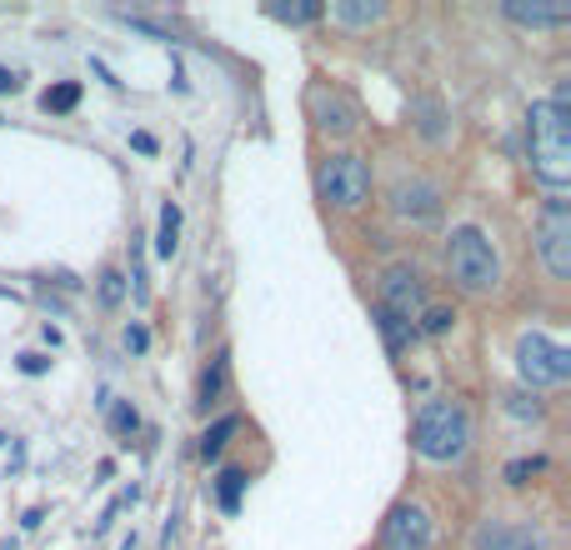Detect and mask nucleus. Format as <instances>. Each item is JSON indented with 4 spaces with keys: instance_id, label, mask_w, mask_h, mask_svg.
I'll return each instance as SVG.
<instances>
[{
    "instance_id": "nucleus-1",
    "label": "nucleus",
    "mask_w": 571,
    "mask_h": 550,
    "mask_svg": "<svg viewBox=\"0 0 571 550\" xmlns=\"http://www.w3.org/2000/svg\"><path fill=\"white\" fill-rule=\"evenodd\" d=\"M526 165L551 196L571 186V120L551 95L526 106Z\"/></svg>"
},
{
    "instance_id": "nucleus-2",
    "label": "nucleus",
    "mask_w": 571,
    "mask_h": 550,
    "mask_svg": "<svg viewBox=\"0 0 571 550\" xmlns=\"http://www.w3.org/2000/svg\"><path fill=\"white\" fill-rule=\"evenodd\" d=\"M411 450L431 466H452L471 450V410L456 396H431L411 421Z\"/></svg>"
},
{
    "instance_id": "nucleus-3",
    "label": "nucleus",
    "mask_w": 571,
    "mask_h": 550,
    "mask_svg": "<svg viewBox=\"0 0 571 550\" xmlns=\"http://www.w3.org/2000/svg\"><path fill=\"white\" fill-rule=\"evenodd\" d=\"M446 276L456 281V291L466 295H497L501 285V260H497V246L487 241V231L476 225H456L446 235Z\"/></svg>"
},
{
    "instance_id": "nucleus-4",
    "label": "nucleus",
    "mask_w": 571,
    "mask_h": 550,
    "mask_svg": "<svg viewBox=\"0 0 571 550\" xmlns=\"http://www.w3.org/2000/svg\"><path fill=\"white\" fill-rule=\"evenodd\" d=\"M316 190H322V200L331 206V211H361L371 200V165L366 155L357 151H336L322 161V171H316Z\"/></svg>"
},
{
    "instance_id": "nucleus-5",
    "label": "nucleus",
    "mask_w": 571,
    "mask_h": 550,
    "mask_svg": "<svg viewBox=\"0 0 571 550\" xmlns=\"http://www.w3.org/2000/svg\"><path fill=\"white\" fill-rule=\"evenodd\" d=\"M516 375H522L532 390H557L571 381V351L561 340L541 336V330H526L516 340Z\"/></svg>"
},
{
    "instance_id": "nucleus-6",
    "label": "nucleus",
    "mask_w": 571,
    "mask_h": 550,
    "mask_svg": "<svg viewBox=\"0 0 571 550\" xmlns=\"http://www.w3.org/2000/svg\"><path fill=\"white\" fill-rule=\"evenodd\" d=\"M536 250H541V266H547L551 281H567L571 276V206L561 196H547L541 215H536Z\"/></svg>"
},
{
    "instance_id": "nucleus-7",
    "label": "nucleus",
    "mask_w": 571,
    "mask_h": 550,
    "mask_svg": "<svg viewBox=\"0 0 571 550\" xmlns=\"http://www.w3.org/2000/svg\"><path fill=\"white\" fill-rule=\"evenodd\" d=\"M436 526L421 501H396L381 520V550H431Z\"/></svg>"
},
{
    "instance_id": "nucleus-8",
    "label": "nucleus",
    "mask_w": 571,
    "mask_h": 550,
    "mask_svg": "<svg viewBox=\"0 0 571 550\" xmlns=\"http://www.w3.org/2000/svg\"><path fill=\"white\" fill-rule=\"evenodd\" d=\"M476 550H547V536L536 520H512V515H487L471 536Z\"/></svg>"
},
{
    "instance_id": "nucleus-9",
    "label": "nucleus",
    "mask_w": 571,
    "mask_h": 550,
    "mask_svg": "<svg viewBox=\"0 0 571 550\" xmlns=\"http://www.w3.org/2000/svg\"><path fill=\"white\" fill-rule=\"evenodd\" d=\"M376 305H381V311H392V316H401V320H411V326H417V316L427 311V285H421V276H417L411 266H392L386 276H381Z\"/></svg>"
},
{
    "instance_id": "nucleus-10",
    "label": "nucleus",
    "mask_w": 571,
    "mask_h": 550,
    "mask_svg": "<svg viewBox=\"0 0 571 550\" xmlns=\"http://www.w3.org/2000/svg\"><path fill=\"white\" fill-rule=\"evenodd\" d=\"M392 211L411 225H431L441 215V186L427 176H396L392 186Z\"/></svg>"
},
{
    "instance_id": "nucleus-11",
    "label": "nucleus",
    "mask_w": 571,
    "mask_h": 550,
    "mask_svg": "<svg viewBox=\"0 0 571 550\" xmlns=\"http://www.w3.org/2000/svg\"><path fill=\"white\" fill-rule=\"evenodd\" d=\"M306 110H311V120H316V130L331 136V141H341V136L357 130V106H351L341 91H331V85H311Z\"/></svg>"
},
{
    "instance_id": "nucleus-12",
    "label": "nucleus",
    "mask_w": 571,
    "mask_h": 550,
    "mask_svg": "<svg viewBox=\"0 0 571 550\" xmlns=\"http://www.w3.org/2000/svg\"><path fill=\"white\" fill-rule=\"evenodd\" d=\"M501 15L512 25H522V31H567L571 25V5H547V0H506L501 5Z\"/></svg>"
},
{
    "instance_id": "nucleus-13",
    "label": "nucleus",
    "mask_w": 571,
    "mask_h": 550,
    "mask_svg": "<svg viewBox=\"0 0 571 550\" xmlns=\"http://www.w3.org/2000/svg\"><path fill=\"white\" fill-rule=\"evenodd\" d=\"M371 320H376V330H381V340H386V355H396L401 361L411 346H417V326L411 320H401V316H392V311H381V305H371Z\"/></svg>"
},
{
    "instance_id": "nucleus-14",
    "label": "nucleus",
    "mask_w": 571,
    "mask_h": 550,
    "mask_svg": "<svg viewBox=\"0 0 571 550\" xmlns=\"http://www.w3.org/2000/svg\"><path fill=\"white\" fill-rule=\"evenodd\" d=\"M176 246H180V206L176 200H166V206H161V231H155V256L171 260L176 256Z\"/></svg>"
},
{
    "instance_id": "nucleus-15",
    "label": "nucleus",
    "mask_w": 571,
    "mask_h": 550,
    "mask_svg": "<svg viewBox=\"0 0 571 550\" xmlns=\"http://www.w3.org/2000/svg\"><path fill=\"white\" fill-rule=\"evenodd\" d=\"M250 480H246V470H221V476H215V505H221V511L226 515H236L241 511V491H246Z\"/></svg>"
},
{
    "instance_id": "nucleus-16",
    "label": "nucleus",
    "mask_w": 571,
    "mask_h": 550,
    "mask_svg": "<svg viewBox=\"0 0 571 550\" xmlns=\"http://www.w3.org/2000/svg\"><path fill=\"white\" fill-rule=\"evenodd\" d=\"M456 330V311L452 305H427L417 316V336H431V340H441V336H452Z\"/></svg>"
},
{
    "instance_id": "nucleus-17",
    "label": "nucleus",
    "mask_w": 571,
    "mask_h": 550,
    "mask_svg": "<svg viewBox=\"0 0 571 550\" xmlns=\"http://www.w3.org/2000/svg\"><path fill=\"white\" fill-rule=\"evenodd\" d=\"M221 390H226V355H215V361L206 365L201 390H196V406H201V410H211L215 400H221Z\"/></svg>"
},
{
    "instance_id": "nucleus-18",
    "label": "nucleus",
    "mask_w": 571,
    "mask_h": 550,
    "mask_svg": "<svg viewBox=\"0 0 571 550\" xmlns=\"http://www.w3.org/2000/svg\"><path fill=\"white\" fill-rule=\"evenodd\" d=\"M322 15H331L336 25H351V31H366V25H376L386 11H381V5H346L341 0V5H331V11H322Z\"/></svg>"
},
{
    "instance_id": "nucleus-19",
    "label": "nucleus",
    "mask_w": 571,
    "mask_h": 550,
    "mask_svg": "<svg viewBox=\"0 0 571 550\" xmlns=\"http://www.w3.org/2000/svg\"><path fill=\"white\" fill-rule=\"evenodd\" d=\"M75 106H81V85L75 81H60V85H50V91L40 95V110H50V116H71Z\"/></svg>"
},
{
    "instance_id": "nucleus-20",
    "label": "nucleus",
    "mask_w": 571,
    "mask_h": 550,
    "mask_svg": "<svg viewBox=\"0 0 571 550\" xmlns=\"http://www.w3.org/2000/svg\"><path fill=\"white\" fill-rule=\"evenodd\" d=\"M241 431V416H221V421L211 425V431L201 435V460H215L221 450H226V441Z\"/></svg>"
},
{
    "instance_id": "nucleus-21",
    "label": "nucleus",
    "mask_w": 571,
    "mask_h": 550,
    "mask_svg": "<svg viewBox=\"0 0 571 550\" xmlns=\"http://www.w3.org/2000/svg\"><path fill=\"white\" fill-rule=\"evenodd\" d=\"M106 421H110V431H116L120 441H131V435L141 431V416H136L131 400H106Z\"/></svg>"
},
{
    "instance_id": "nucleus-22",
    "label": "nucleus",
    "mask_w": 571,
    "mask_h": 550,
    "mask_svg": "<svg viewBox=\"0 0 571 550\" xmlns=\"http://www.w3.org/2000/svg\"><path fill=\"white\" fill-rule=\"evenodd\" d=\"M126 291H131V285H126V276H120L116 266H110V270H101V285H95V295H101V305H106V311H120Z\"/></svg>"
},
{
    "instance_id": "nucleus-23",
    "label": "nucleus",
    "mask_w": 571,
    "mask_h": 550,
    "mask_svg": "<svg viewBox=\"0 0 571 550\" xmlns=\"http://www.w3.org/2000/svg\"><path fill=\"white\" fill-rule=\"evenodd\" d=\"M271 21H281V25H311V21H322V5H271Z\"/></svg>"
},
{
    "instance_id": "nucleus-24",
    "label": "nucleus",
    "mask_w": 571,
    "mask_h": 550,
    "mask_svg": "<svg viewBox=\"0 0 571 550\" xmlns=\"http://www.w3.org/2000/svg\"><path fill=\"white\" fill-rule=\"evenodd\" d=\"M541 470H547V460H512V466H506V480H512V485H532V476H541Z\"/></svg>"
},
{
    "instance_id": "nucleus-25",
    "label": "nucleus",
    "mask_w": 571,
    "mask_h": 550,
    "mask_svg": "<svg viewBox=\"0 0 571 550\" xmlns=\"http://www.w3.org/2000/svg\"><path fill=\"white\" fill-rule=\"evenodd\" d=\"M21 371H25V375H46V371H50V355L25 351V355H21Z\"/></svg>"
},
{
    "instance_id": "nucleus-26",
    "label": "nucleus",
    "mask_w": 571,
    "mask_h": 550,
    "mask_svg": "<svg viewBox=\"0 0 571 550\" xmlns=\"http://www.w3.org/2000/svg\"><path fill=\"white\" fill-rule=\"evenodd\" d=\"M126 346H131L136 355H145V346H151V336H145V326H126Z\"/></svg>"
},
{
    "instance_id": "nucleus-27",
    "label": "nucleus",
    "mask_w": 571,
    "mask_h": 550,
    "mask_svg": "<svg viewBox=\"0 0 571 550\" xmlns=\"http://www.w3.org/2000/svg\"><path fill=\"white\" fill-rule=\"evenodd\" d=\"M131 145H136V151H141V155H155V136H145V130H136V136H131Z\"/></svg>"
},
{
    "instance_id": "nucleus-28",
    "label": "nucleus",
    "mask_w": 571,
    "mask_h": 550,
    "mask_svg": "<svg viewBox=\"0 0 571 550\" xmlns=\"http://www.w3.org/2000/svg\"><path fill=\"white\" fill-rule=\"evenodd\" d=\"M15 91H21V81H15V75L0 66V95H15Z\"/></svg>"
}]
</instances>
